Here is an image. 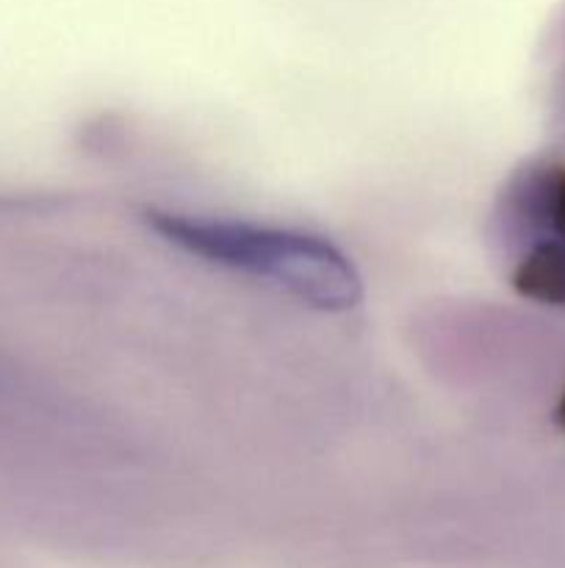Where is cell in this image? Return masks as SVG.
Instances as JSON below:
<instances>
[{"instance_id": "6da1fadb", "label": "cell", "mask_w": 565, "mask_h": 568, "mask_svg": "<svg viewBox=\"0 0 565 568\" xmlns=\"http://www.w3.org/2000/svg\"><path fill=\"white\" fill-rule=\"evenodd\" d=\"M150 231L172 247L225 270L269 281L319 311H349L363 300V281L341 247L316 233L242 220L147 211Z\"/></svg>"}, {"instance_id": "7a4b0ae2", "label": "cell", "mask_w": 565, "mask_h": 568, "mask_svg": "<svg viewBox=\"0 0 565 568\" xmlns=\"http://www.w3.org/2000/svg\"><path fill=\"white\" fill-rule=\"evenodd\" d=\"M502 236L513 239L510 286L537 305L565 308V161H532L499 200Z\"/></svg>"}, {"instance_id": "3957f363", "label": "cell", "mask_w": 565, "mask_h": 568, "mask_svg": "<svg viewBox=\"0 0 565 568\" xmlns=\"http://www.w3.org/2000/svg\"><path fill=\"white\" fill-rule=\"evenodd\" d=\"M559 422H563V430H565V394H563V403H559Z\"/></svg>"}]
</instances>
